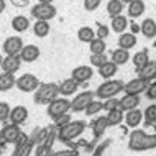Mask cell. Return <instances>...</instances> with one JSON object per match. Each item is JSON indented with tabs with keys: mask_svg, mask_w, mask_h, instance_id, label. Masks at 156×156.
<instances>
[{
	"mask_svg": "<svg viewBox=\"0 0 156 156\" xmlns=\"http://www.w3.org/2000/svg\"><path fill=\"white\" fill-rule=\"evenodd\" d=\"M125 89V84L122 81H105L102 82L99 87H97L95 90V95L99 97V99H112V97H115L117 94H120L122 90Z\"/></svg>",
	"mask_w": 156,
	"mask_h": 156,
	"instance_id": "6da1fadb",
	"label": "cell"
},
{
	"mask_svg": "<svg viewBox=\"0 0 156 156\" xmlns=\"http://www.w3.org/2000/svg\"><path fill=\"white\" fill-rule=\"evenodd\" d=\"M59 86L56 84H41L40 89L35 92V102L38 104H51L54 99H58Z\"/></svg>",
	"mask_w": 156,
	"mask_h": 156,
	"instance_id": "7a4b0ae2",
	"label": "cell"
},
{
	"mask_svg": "<svg viewBox=\"0 0 156 156\" xmlns=\"http://www.w3.org/2000/svg\"><path fill=\"white\" fill-rule=\"evenodd\" d=\"M84 128H86L84 122H71V123H67L66 126H62L59 130V140L62 141L74 140V138H77L84 132Z\"/></svg>",
	"mask_w": 156,
	"mask_h": 156,
	"instance_id": "3957f363",
	"label": "cell"
},
{
	"mask_svg": "<svg viewBox=\"0 0 156 156\" xmlns=\"http://www.w3.org/2000/svg\"><path fill=\"white\" fill-rule=\"evenodd\" d=\"M71 108V100H67L66 97H58V99H54L51 104L48 105V115L51 117L53 120L59 119L61 115H64V113Z\"/></svg>",
	"mask_w": 156,
	"mask_h": 156,
	"instance_id": "277c9868",
	"label": "cell"
},
{
	"mask_svg": "<svg viewBox=\"0 0 156 156\" xmlns=\"http://www.w3.org/2000/svg\"><path fill=\"white\" fill-rule=\"evenodd\" d=\"M31 15L40 22H49L56 16V8L53 7V3H38L31 8Z\"/></svg>",
	"mask_w": 156,
	"mask_h": 156,
	"instance_id": "5b68a950",
	"label": "cell"
},
{
	"mask_svg": "<svg viewBox=\"0 0 156 156\" xmlns=\"http://www.w3.org/2000/svg\"><path fill=\"white\" fill-rule=\"evenodd\" d=\"M40 86H41L40 79L33 74H23L16 79V87L22 92H36L40 89Z\"/></svg>",
	"mask_w": 156,
	"mask_h": 156,
	"instance_id": "8992f818",
	"label": "cell"
},
{
	"mask_svg": "<svg viewBox=\"0 0 156 156\" xmlns=\"http://www.w3.org/2000/svg\"><path fill=\"white\" fill-rule=\"evenodd\" d=\"M94 100V94L90 90H84L79 92L74 97V100H71V108L74 112H86V108L89 107V104Z\"/></svg>",
	"mask_w": 156,
	"mask_h": 156,
	"instance_id": "52a82bcc",
	"label": "cell"
},
{
	"mask_svg": "<svg viewBox=\"0 0 156 156\" xmlns=\"http://www.w3.org/2000/svg\"><path fill=\"white\" fill-rule=\"evenodd\" d=\"M23 48V40L20 36H8L3 41V51L7 56H18Z\"/></svg>",
	"mask_w": 156,
	"mask_h": 156,
	"instance_id": "ba28073f",
	"label": "cell"
},
{
	"mask_svg": "<svg viewBox=\"0 0 156 156\" xmlns=\"http://www.w3.org/2000/svg\"><path fill=\"white\" fill-rule=\"evenodd\" d=\"M148 86H150V84L146 82V81L136 77V79H132L130 82L125 84L123 92H125V94H130V95H140V94H143V92H146Z\"/></svg>",
	"mask_w": 156,
	"mask_h": 156,
	"instance_id": "9c48e42d",
	"label": "cell"
},
{
	"mask_svg": "<svg viewBox=\"0 0 156 156\" xmlns=\"http://www.w3.org/2000/svg\"><path fill=\"white\" fill-rule=\"evenodd\" d=\"M92 76H94V71H92L90 66H77L71 73V79H74L77 84H84V82L90 81Z\"/></svg>",
	"mask_w": 156,
	"mask_h": 156,
	"instance_id": "30bf717a",
	"label": "cell"
},
{
	"mask_svg": "<svg viewBox=\"0 0 156 156\" xmlns=\"http://www.w3.org/2000/svg\"><path fill=\"white\" fill-rule=\"evenodd\" d=\"M20 136V128L18 125H13V123H8L2 128L0 132V140L3 143H13L16 141V138Z\"/></svg>",
	"mask_w": 156,
	"mask_h": 156,
	"instance_id": "8fae6325",
	"label": "cell"
},
{
	"mask_svg": "<svg viewBox=\"0 0 156 156\" xmlns=\"http://www.w3.org/2000/svg\"><path fill=\"white\" fill-rule=\"evenodd\" d=\"M22 62H23V61H22V58H20V56H7V58H3L2 69H3V73L15 74L16 71L20 69Z\"/></svg>",
	"mask_w": 156,
	"mask_h": 156,
	"instance_id": "7c38bea8",
	"label": "cell"
},
{
	"mask_svg": "<svg viewBox=\"0 0 156 156\" xmlns=\"http://www.w3.org/2000/svg\"><path fill=\"white\" fill-rule=\"evenodd\" d=\"M27 119H28V110H27V107H23V105H16V107L12 108V112H10V123H13V125H22Z\"/></svg>",
	"mask_w": 156,
	"mask_h": 156,
	"instance_id": "4fadbf2b",
	"label": "cell"
},
{
	"mask_svg": "<svg viewBox=\"0 0 156 156\" xmlns=\"http://www.w3.org/2000/svg\"><path fill=\"white\" fill-rule=\"evenodd\" d=\"M20 58H22V61H25V62L36 61L38 58H40V48L35 44H27L22 49V53H20Z\"/></svg>",
	"mask_w": 156,
	"mask_h": 156,
	"instance_id": "5bb4252c",
	"label": "cell"
},
{
	"mask_svg": "<svg viewBox=\"0 0 156 156\" xmlns=\"http://www.w3.org/2000/svg\"><path fill=\"white\" fill-rule=\"evenodd\" d=\"M140 104V95H130V94H125L123 97L120 99V108L123 112H130V110H135Z\"/></svg>",
	"mask_w": 156,
	"mask_h": 156,
	"instance_id": "9a60e30c",
	"label": "cell"
},
{
	"mask_svg": "<svg viewBox=\"0 0 156 156\" xmlns=\"http://www.w3.org/2000/svg\"><path fill=\"white\" fill-rule=\"evenodd\" d=\"M136 43H138V40H136V35H133V33H122V35L119 36V48H122V49H132V48H135L136 46Z\"/></svg>",
	"mask_w": 156,
	"mask_h": 156,
	"instance_id": "2e32d148",
	"label": "cell"
},
{
	"mask_svg": "<svg viewBox=\"0 0 156 156\" xmlns=\"http://www.w3.org/2000/svg\"><path fill=\"white\" fill-rule=\"evenodd\" d=\"M138 73V77L143 79V81H151V79L156 77V61H150L146 66H143L141 69L136 71Z\"/></svg>",
	"mask_w": 156,
	"mask_h": 156,
	"instance_id": "e0dca14e",
	"label": "cell"
},
{
	"mask_svg": "<svg viewBox=\"0 0 156 156\" xmlns=\"http://www.w3.org/2000/svg\"><path fill=\"white\" fill-rule=\"evenodd\" d=\"M77 87H79V84L74 79H66V81H62L59 84V94H62V97L74 95L77 92Z\"/></svg>",
	"mask_w": 156,
	"mask_h": 156,
	"instance_id": "ac0fdd59",
	"label": "cell"
},
{
	"mask_svg": "<svg viewBox=\"0 0 156 156\" xmlns=\"http://www.w3.org/2000/svg\"><path fill=\"white\" fill-rule=\"evenodd\" d=\"M143 119H145V117H143L141 110L135 108V110L126 112V115H125V123L128 125L130 128H136V126L141 123V120H143Z\"/></svg>",
	"mask_w": 156,
	"mask_h": 156,
	"instance_id": "d6986e66",
	"label": "cell"
},
{
	"mask_svg": "<svg viewBox=\"0 0 156 156\" xmlns=\"http://www.w3.org/2000/svg\"><path fill=\"white\" fill-rule=\"evenodd\" d=\"M110 28H112V31L122 35V33H125L126 28H128V18H126L125 15L115 16V18H112V22H110Z\"/></svg>",
	"mask_w": 156,
	"mask_h": 156,
	"instance_id": "ffe728a7",
	"label": "cell"
},
{
	"mask_svg": "<svg viewBox=\"0 0 156 156\" xmlns=\"http://www.w3.org/2000/svg\"><path fill=\"white\" fill-rule=\"evenodd\" d=\"M141 33H143V36H146V38H156V22L153 18H145L141 22Z\"/></svg>",
	"mask_w": 156,
	"mask_h": 156,
	"instance_id": "44dd1931",
	"label": "cell"
},
{
	"mask_svg": "<svg viewBox=\"0 0 156 156\" xmlns=\"http://www.w3.org/2000/svg\"><path fill=\"white\" fill-rule=\"evenodd\" d=\"M77 38L82 43H92L97 38V33L94 31V28H90V27H81L77 30Z\"/></svg>",
	"mask_w": 156,
	"mask_h": 156,
	"instance_id": "7402d4cb",
	"label": "cell"
},
{
	"mask_svg": "<svg viewBox=\"0 0 156 156\" xmlns=\"http://www.w3.org/2000/svg\"><path fill=\"white\" fill-rule=\"evenodd\" d=\"M145 2L143 0H133L132 3L128 5V16L130 18H138L145 13Z\"/></svg>",
	"mask_w": 156,
	"mask_h": 156,
	"instance_id": "603a6c76",
	"label": "cell"
},
{
	"mask_svg": "<svg viewBox=\"0 0 156 156\" xmlns=\"http://www.w3.org/2000/svg\"><path fill=\"white\" fill-rule=\"evenodd\" d=\"M117 69H119V66L115 64V62L112 61H107L102 67H99V74L102 76L104 79H107V81H110L113 76L117 74Z\"/></svg>",
	"mask_w": 156,
	"mask_h": 156,
	"instance_id": "cb8c5ba5",
	"label": "cell"
},
{
	"mask_svg": "<svg viewBox=\"0 0 156 156\" xmlns=\"http://www.w3.org/2000/svg\"><path fill=\"white\" fill-rule=\"evenodd\" d=\"M13 86H16V79L13 74H8V73L0 74V92L10 90Z\"/></svg>",
	"mask_w": 156,
	"mask_h": 156,
	"instance_id": "d4e9b609",
	"label": "cell"
},
{
	"mask_svg": "<svg viewBox=\"0 0 156 156\" xmlns=\"http://www.w3.org/2000/svg\"><path fill=\"white\" fill-rule=\"evenodd\" d=\"M130 59V51H126V49H113L112 51V62H115L117 66H122V64H126Z\"/></svg>",
	"mask_w": 156,
	"mask_h": 156,
	"instance_id": "484cf974",
	"label": "cell"
},
{
	"mask_svg": "<svg viewBox=\"0 0 156 156\" xmlns=\"http://www.w3.org/2000/svg\"><path fill=\"white\" fill-rule=\"evenodd\" d=\"M12 28H13L15 31H18V33L27 31L28 28H30V20H28L27 16H23V15H18V16H15V18L12 20Z\"/></svg>",
	"mask_w": 156,
	"mask_h": 156,
	"instance_id": "4316f807",
	"label": "cell"
},
{
	"mask_svg": "<svg viewBox=\"0 0 156 156\" xmlns=\"http://www.w3.org/2000/svg\"><path fill=\"white\" fill-rule=\"evenodd\" d=\"M122 12H123V2H122V0H108V3H107V13L110 15L112 18L122 15Z\"/></svg>",
	"mask_w": 156,
	"mask_h": 156,
	"instance_id": "83f0119b",
	"label": "cell"
},
{
	"mask_svg": "<svg viewBox=\"0 0 156 156\" xmlns=\"http://www.w3.org/2000/svg\"><path fill=\"white\" fill-rule=\"evenodd\" d=\"M148 62H150V58H148V51H146V49H141V51H138L133 56V64L136 67V71L141 69L143 66H146Z\"/></svg>",
	"mask_w": 156,
	"mask_h": 156,
	"instance_id": "f1b7e54d",
	"label": "cell"
},
{
	"mask_svg": "<svg viewBox=\"0 0 156 156\" xmlns=\"http://www.w3.org/2000/svg\"><path fill=\"white\" fill-rule=\"evenodd\" d=\"M33 31H35V36L38 38H46L49 35V23L36 20V23L33 25Z\"/></svg>",
	"mask_w": 156,
	"mask_h": 156,
	"instance_id": "f546056e",
	"label": "cell"
},
{
	"mask_svg": "<svg viewBox=\"0 0 156 156\" xmlns=\"http://www.w3.org/2000/svg\"><path fill=\"white\" fill-rule=\"evenodd\" d=\"M107 120H108V125H120L122 122L125 120L123 110H122V108H115V110L108 112L107 113Z\"/></svg>",
	"mask_w": 156,
	"mask_h": 156,
	"instance_id": "4dcf8cb0",
	"label": "cell"
},
{
	"mask_svg": "<svg viewBox=\"0 0 156 156\" xmlns=\"http://www.w3.org/2000/svg\"><path fill=\"white\" fill-rule=\"evenodd\" d=\"M89 49H90L92 54H105L107 44H105L104 40H100V38H95L92 43H89Z\"/></svg>",
	"mask_w": 156,
	"mask_h": 156,
	"instance_id": "1f68e13d",
	"label": "cell"
},
{
	"mask_svg": "<svg viewBox=\"0 0 156 156\" xmlns=\"http://www.w3.org/2000/svg\"><path fill=\"white\" fill-rule=\"evenodd\" d=\"M107 125H108V120H107V115L105 117H99L95 122H94V125H92V128H94V135L95 136H100L104 132H105V128H107Z\"/></svg>",
	"mask_w": 156,
	"mask_h": 156,
	"instance_id": "d6a6232c",
	"label": "cell"
},
{
	"mask_svg": "<svg viewBox=\"0 0 156 156\" xmlns=\"http://www.w3.org/2000/svg\"><path fill=\"white\" fill-rule=\"evenodd\" d=\"M104 108V104L102 102H97V100H92V102L89 104V107L86 108V115H89V117H94L97 115L100 110Z\"/></svg>",
	"mask_w": 156,
	"mask_h": 156,
	"instance_id": "836d02e7",
	"label": "cell"
},
{
	"mask_svg": "<svg viewBox=\"0 0 156 156\" xmlns=\"http://www.w3.org/2000/svg\"><path fill=\"white\" fill-rule=\"evenodd\" d=\"M143 117H145V120L148 122V123H154L156 122V104L148 105V107L145 108V112H143Z\"/></svg>",
	"mask_w": 156,
	"mask_h": 156,
	"instance_id": "e575fe53",
	"label": "cell"
},
{
	"mask_svg": "<svg viewBox=\"0 0 156 156\" xmlns=\"http://www.w3.org/2000/svg\"><path fill=\"white\" fill-rule=\"evenodd\" d=\"M115 108H120V99L112 97V99H107L104 102V110L112 112V110H115Z\"/></svg>",
	"mask_w": 156,
	"mask_h": 156,
	"instance_id": "d590c367",
	"label": "cell"
},
{
	"mask_svg": "<svg viewBox=\"0 0 156 156\" xmlns=\"http://www.w3.org/2000/svg\"><path fill=\"white\" fill-rule=\"evenodd\" d=\"M107 61L108 59H107L105 54H92V56H90V64L95 66V67H102Z\"/></svg>",
	"mask_w": 156,
	"mask_h": 156,
	"instance_id": "8d00e7d4",
	"label": "cell"
},
{
	"mask_svg": "<svg viewBox=\"0 0 156 156\" xmlns=\"http://www.w3.org/2000/svg\"><path fill=\"white\" fill-rule=\"evenodd\" d=\"M10 105L7 102H0V122H5L7 119H10Z\"/></svg>",
	"mask_w": 156,
	"mask_h": 156,
	"instance_id": "74e56055",
	"label": "cell"
},
{
	"mask_svg": "<svg viewBox=\"0 0 156 156\" xmlns=\"http://www.w3.org/2000/svg\"><path fill=\"white\" fill-rule=\"evenodd\" d=\"M100 3H102V0H84V8L87 12H94L99 8Z\"/></svg>",
	"mask_w": 156,
	"mask_h": 156,
	"instance_id": "f35d334b",
	"label": "cell"
},
{
	"mask_svg": "<svg viewBox=\"0 0 156 156\" xmlns=\"http://www.w3.org/2000/svg\"><path fill=\"white\" fill-rule=\"evenodd\" d=\"M108 27L107 25H102V23H99V28H97V38H100V40H104V38H107L108 36Z\"/></svg>",
	"mask_w": 156,
	"mask_h": 156,
	"instance_id": "ab89813d",
	"label": "cell"
},
{
	"mask_svg": "<svg viewBox=\"0 0 156 156\" xmlns=\"http://www.w3.org/2000/svg\"><path fill=\"white\" fill-rule=\"evenodd\" d=\"M146 97H148L150 100H156V81L148 86V89H146Z\"/></svg>",
	"mask_w": 156,
	"mask_h": 156,
	"instance_id": "60d3db41",
	"label": "cell"
},
{
	"mask_svg": "<svg viewBox=\"0 0 156 156\" xmlns=\"http://www.w3.org/2000/svg\"><path fill=\"white\" fill-rule=\"evenodd\" d=\"M54 122H56V125L59 126V128H62V126H66L67 123H71V119H69V115H66V113H64V115H61L59 119H56Z\"/></svg>",
	"mask_w": 156,
	"mask_h": 156,
	"instance_id": "b9f144b4",
	"label": "cell"
},
{
	"mask_svg": "<svg viewBox=\"0 0 156 156\" xmlns=\"http://www.w3.org/2000/svg\"><path fill=\"white\" fill-rule=\"evenodd\" d=\"M130 28H132V31H130V33H133V35H136L138 31H141V27H140V25H136V23H132V25H130Z\"/></svg>",
	"mask_w": 156,
	"mask_h": 156,
	"instance_id": "7bdbcfd3",
	"label": "cell"
},
{
	"mask_svg": "<svg viewBox=\"0 0 156 156\" xmlns=\"http://www.w3.org/2000/svg\"><path fill=\"white\" fill-rule=\"evenodd\" d=\"M38 2H40V3H53L54 0H38Z\"/></svg>",
	"mask_w": 156,
	"mask_h": 156,
	"instance_id": "ee69618b",
	"label": "cell"
},
{
	"mask_svg": "<svg viewBox=\"0 0 156 156\" xmlns=\"http://www.w3.org/2000/svg\"><path fill=\"white\" fill-rule=\"evenodd\" d=\"M2 151H3V141L0 140V154H2Z\"/></svg>",
	"mask_w": 156,
	"mask_h": 156,
	"instance_id": "f6af8a7d",
	"label": "cell"
},
{
	"mask_svg": "<svg viewBox=\"0 0 156 156\" xmlns=\"http://www.w3.org/2000/svg\"><path fill=\"white\" fill-rule=\"evenodd\" d=\"M122 2H123V3H126V5H130V3L133 2V0H122Z\"/></svg>",
	"mask_w": 156,
	"mask_h": 156,
	"instance_id": "bcb514c9",
	"label": "cell"
},
{
	"mask_svg": "<svg viewBox=\"0 0 156 156\" xmlns=\"http://www.w3.org/2000/svg\"><path fill=\"white\" fill-rule=\"evenodd\" d=\"M2 62H3V58H2V54H0V67H2Z\"/></svg>",
	"mask_w": 156,
	"mask_h": 156,
	"instance_id": "7dc6e473",
	"label": "cell"
}]
</instances>
